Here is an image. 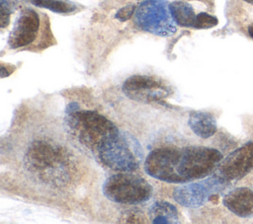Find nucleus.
Masks as SVG:
<instances>
[{
    "label": "nucleus",
    "instance_id": "nucleus-1",
    "mask_svg": "<svg viewBox=\"0 0 253 224\" xmlns=\"http://www.w3.org/2000/svg\"><path fill=\"white\" fill-rule=\"evenodd\" d=\"M56 125L44 122L20 131L12 148L17 172L50 195L72 192L85 175V165Z\"/></svg>",
    "mask_w": 253,
    "mask_h": 224
},
{
    "label": "nucleus",
    "instance_id": "nucleus-20",
    "mask_svg": "<svg viewBox=\"0 0 253 224\" xmlns=\"http://www.w3.org/2000/svg\"><path fill=\"white\" fill-rule=\"evenodd\" d=\"M252 183H253V182H252Z\"/></svg>",
    "mask_w": 253,
    "mask_h": 224
},
{
    "label": "nucleus",
    "instance_id": "nucleus-17",
    "mask_svg": "<svg viewBox=\"0 0 253 224\" xmlns=\"http://www.w3.org/2000/svg\"><path fill=\"white\" fill-rule=\"evenodd\" d=\"M133 11H134V8L133 6H127V7H124L123 9H121L119 11V13L117 14V18L122 20V21H125L126 19H128L132 14H133Z\"/></svg>",
    "mask_w": 253,
    "mask_h": 224
},
{
    "label": "nucleus",
    "instance_id": "nucleus-2",
    "mask_svg": "<svg viewBox=\"0 0 253 224\" xmlns=\"http://www.w3.org/2000/svg\"><path fill=\"white\" fill-rule=\"evenodd\" d=\"M222 159L223 154L210 146H163L147 154L143 169L149 177L161 182L185 184L209 177Z\"/></svg>",
    "mask_w": 253,
    "mask_h": 224
},
{
    "label": "nucleus",
    "instance_id": "nucleus-7",
    "mask_svg": "<svg viewBox=\"0 0 253 224\" xmlns=\"http://www.w3.org/2000/svg\"><path fill=\"white\" fill-rule=\"evenodd\" d=\"M133 23L139 30L159 37H170L177 32V24L167 0L140 2L133 13Z\"/></svg>",
    "mask_w": 253,
    "mask_h": 224
},
{
    "label": "nucleus",
    "instance_id": "nucleus-3",
    "mask_svg": "<svg viewBox=\"0 0 253 224\" xmlns=\"http://www.w3.org/2000/svg\"><path fill=\"white\" fill-rule=\"evenodd\" d=\"M64 127L81 150L94 156L106 140L120 131L107 116L86 109H70L64 118Z\"/></svg>",
    "mask_w": 253,
    "mask_h": 224
},
{
    "label": "nucleus",
    "instance_id": "nucleus-12",
    "mask_svg": "<svg viewBox=\"0 0 253 224\" xmlns=\"http://www.w3.org/2000/svg\"><path fill=\"white\" fill-rule=\"evenodd\" d=\"M222 204L237 218H253V188L238 187L229 189L222 197Z\"/></svg>",
    "mask_w": 253,
    "mask_h": 224
},
{
    "label": "nucleus",
    "instance_id": "nucleus-13",
    "mask_svg": "<svg viewBox=\"0 0 253 224\" xmlns=\"http://www.w3.org/2000/svg\"><path fill=\"white\" fill-rule=\"evenodd\" d=\"M188 125L192 132L202 139H209L217 131L215 117L206 111H191L188 117Z\"/></svg>",
    "mask_w": 253,
    "mask_h": 224
},
{
    "label": "nucleus",
    "instance_id": "nucleus-10",
    "mask_svg": "<svg viewBox=\"0 0 253 224\" xmlns=\"http://www.w3.org/2000/svg\"><path fill=\"white\" fill-rule=\"evenodd\" d=\"M125 95L136 102L141 103H162L170 92L169 87L160 78L149 75H133L123 83Z\"/></svg>",
    "mask_w": 253,
    "mask_h": 224
},
{
    "label": "nucleus",
    "instance_id": "nucleus-15",
    "mask_svg": "<svg viewBox=\"0 0 253 224\" xmlns=\"http://www.w3.org/2000/svg\"><path fill=\"white\" fill-rule=\"evenodd\" d=\"M30 2L40 8H46L54 13L69 15L80 10V6L70 0H30Z\"/></svg>",
    "mask_w": 253,
    "mask_h": 224
},
{
    "label": "nucleus",
    "instance_id": "nucleus-8",
    "mask_svg": "<svg viewBox=\"0 0 253 224\" xmlns=\"http://www.w3.org/2000/svg\"><path fill=\"white\" fill-rule=\"evenodd\" d=\"M170 9L175 23L184 28L210 29L217 25L213 0H174Z\"/></svg>",
    "mask_w": 253,
    "mask_h": 224
},
{
    "label": "nucleus",
    "instance_id": "nucleus-16",
    "mask_svg": "<svg viewBox=\"0 0 253 224\" xmlns=\"http://www.w3.org/2000/svg\"><path fill=\"white\" fill-rule=\"evenodd\" d=\"M19 0H1V27L5 28L9 23V16L17 9Z\"/></svg>",
    "mask_w": 253,
    "mask_h": 224
},
{
    "label": "nucleus",
    "instance_id": "nucleus-19",
    "mask_svg": "<svg viewBox=\"0 0 253 224\" xmlns=\"http://www.w3.org/2000/svg\"><path fill=\"white\" fill-rule=\"evenodd\" d=\"M241 1H243V2H246V3L250 4V5H253V0H241Z\"/></svg>",
    "mask_w": 253,
    "mask_h": 224
},
{
    "label": "nucleus",
    "instance_id": "nucleus-9",
    "mask_svg": "<svg viewBox=\"0 0 253 224\" xmlns=\"http://www.w3.org/2000/svg\"><path fill=\"white\" fill-rule=\"evenodd\" d=\"M229 183L222 180L214 172L205 180L182 184L173 189L174 200L187 208H199L205 205L211 196L222 191Z\"/></svg>",
    "mask_w": 253,
    "mask_h": 224
},
{
    "label": "nucleus",
    "instance_id": "nucleus-5",
    "mask_svg": "<svg viewBox=\"0 0 253 224\" xmlns=\"http://www.w3.org/2000/svg\"><path fill=\"white\" fill-rule=\"evenodd\" d=\"M143 152L139 143L124 131L106 140L96 154L98 161L114 172H134L139 169Z\"/></svg>",
    "mask_w": 253,
    "mask_h": 224
},
{
    "label": "nucleus",
    "instance_id": "nucleus-18",
    "mask_svg": "<svg viewBox=\"0 0 253 224\" xmlns=\"http://www.w3.org/2000/svg\"><path fill=\"white\" fill-rule=\"evenodd\" d=\"M246 33L247 36L253 39V22H250L246 27Z\"/></svg>",
    "mask_w": 253,
    "mask_h": 224
},
{
    "label": "nucleus",
    "instance_id": "nucleus-14",
    "mask_svg": "<svg viewBox=\"0 0 253 224\" xmlns=\"http://www.w3.org/2000/svg\"><path fill=\"white\" fill-rule=\"evenodd\" d=\"M149 221L152 223H180L178 209L166 201H156L147 209Z\"/></svg>",
    "mask_w": 253,
    "mask_h": 224
},
{
    "label": "nucleus",
    "instance_id": "nucleus-6",
    "mask_svg": "<svg viewBox=\"0 0 253 224\" xmlns=\"http://www.w3.org/2000/svg\"><path fill=\"white\" fill-rule=\"evenodd\" d=\"M153 191L151 184L133 172H118L111 175L102 187V192L106 198L126 205L144 203L152 197Z\"/></svg>",
    "mask_w": 253,
    "mask_h": 224
},
{
    "label": "nucleus",
    "instance_id": "nucleus-11",
    "mask_svg": "<svg viewBox=\"0 0 253 224\" xmlns=\"http://www.w3.org/2000/svg\"><path fill=\"white\" fill-rule=\"evenodd\" d=\"M253 171V140L231 151L218 164L214 173L231 184L245 178Z\"/></svg>",
    "mask_w": 253,
    "mask_h": 224
},
{
    "label": "nucleus",
    "instance_id": "nucleus-4",
    "mask_svg": "<svg viewBox=\"0 0 253 224\" xmlns=\"http://www.w3.org/2000/svg\"><path fill=\"white\" fill-rule=\"evenodd\" d=\"M56 44L48 16L35 8L20 10L8 37V47L16 51L42 52Z\"/></svg>",
    "mask_w": 253,
    "mask_h": 224
}]
</instances>
